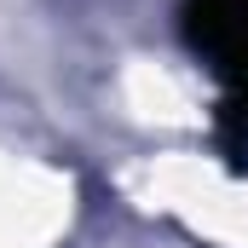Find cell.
<instances>
[{
    "label": "cell",
    "instance_id": "cell-1",
    "mask_svg": "<svg viewBox=\"0 0 248 248\" xmlns=\"http://www.w3.org/2000/svg\"><path fill=\"white\" fill-rule=\"evenodd\" d=\"M190 35L219 69L248 81V0H196Z\"/></svg>",
    "mask_w": 248,
    "mask_h": 248
}]
</instances>
